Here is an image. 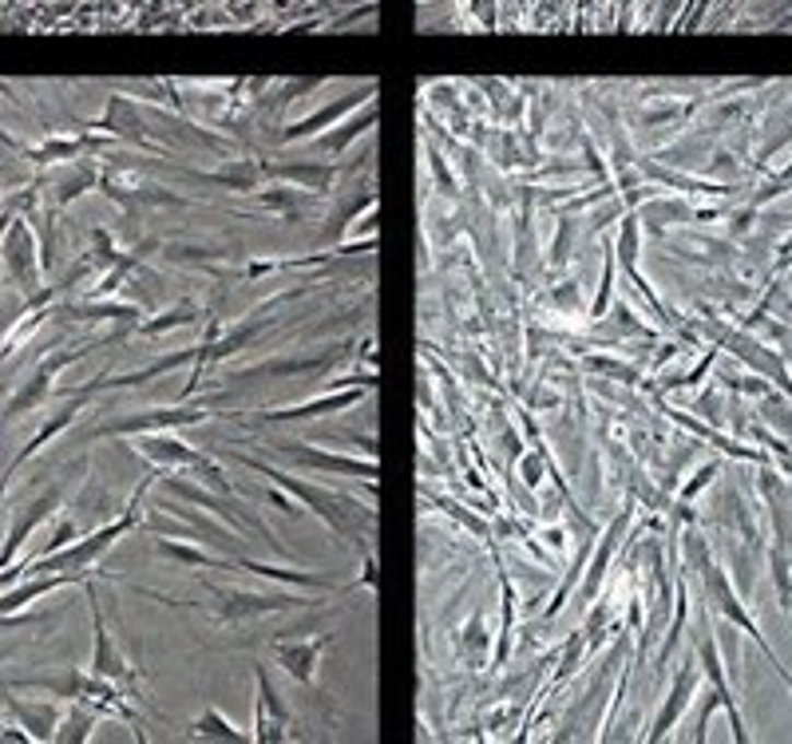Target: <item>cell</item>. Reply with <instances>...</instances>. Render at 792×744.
Listing matches in <instances>:
<instances>
[{
	"label": "cell",
	"mask_w": 792,
	"mask_h": 744,
	"mask_svg": "<svg viewBox=\"0 0 792 744\" xmlns=\"http://www.w3.org/2000/svg\"><path fill=\"white\" fill-rule=\"evenodd\" d=\"M136 523V515L119 519V523H112V527L95 531L92 538H80L75 547H68L63 555H44V558H32L28 567H24V574H80V570H88L95 562V558L104 555L107 547H112L115 538L124 535L127 527Z\"/></svg>",
	"instance_id": "1"
},
{
	"label": "cell",
	"mask_w": 792,
	"mask_h": 744,
	"mask_svg": "<svg viewBox=\"0 0 792 744\" xmlns=\"http://www.w3.org/2000/svg\"><path fill=\"white\" fill-rule=\"evenodd\" d=\"M28 507H32V511H24V515L16 519V523H12L9 538H4V550H0V567H9L12 555H16V550L24 547V538H28L32 531L40 527V519H48V515L56 511V507H60V487H53L48 496H40L36 503H28Z\"/></svg>",
	"instance_id": "5"
},
{
	"label": "cell",
	"mask_w": 792,
	"mask_h": 744,
	"mask_svg": "<svg viewBox=\"0 0 792 744\" xmlns=\"http://www.w3.org/2000/svg\"><path fill=\"white\" fill-rule=\"evenodd\" d=\"M36 246H32V230L28 222H16V226L4 234V261H9L12 278L24 281V290H36V278H40V269H36Z\"/></svg>",
	"instance_id": "4"
},
{
	"label": "cell",
	"mask_w": 792,
	"mask_h": 744,
	"mask_svg": "<svg viewBox=\"0 0 792 744\" xmlns=\"http://www.w3.org/2000/svg\"><path fill=\"white\" fill-rule=\"evenodd\" d=\"M459 658L468 662V670H484L488 662V633H484V614L468 621V630L459 633Z\"/></svg>",
	"instance_id": "11"
},
{
	"label": "cell",
	"mask_w": 792,
	"mask_h": 744,
	"mask_svg": "<svg viewBox=\"0 0 792 744\" xmlns=\"http://www.w3.org/2000/svg\"><path fill=\"white\" fill-rule=\"evenodd\" d=\"M187 321H195V305H190V301H183L178 310L167 313V317L151 321V325H147V333H163V329H171V325H187Z\"/></svg>",
	"instance_id": "20"
},
{
	"label": "cell",
	"mask_w": 792,
	"mask_h": 744,
	"mask_svg": "<svg viewBox=\"0 0 792 744\" xmlns=\"http://www.w3.org/2000/svg\"><path fill=\"white\" fill-rule=\"evenodd\" d=\"M92 721H95L92 713H80V709H72V713H68V721H63V733H56L53 741H84L88 729H92Z\"/></svg>",
	"instance_id": "19"
},
{
	"label": "cell",
	"mask_w": 792,
	"mask_h": 744,
	"mask_svg": "<svg viewBox=\"0 0 792 744\" xmlns=\"http://www.w3.org/2000/svg\"><path fill=\"white\" fill-rule=\"evenodd\" d=\"M261 333V321H254V325H246V329H238V333H230L226 341H219V345H210L207 352H202V357H207V361H219V357H230V352H238V349H246V345L254 341V337H258Z\"/></svg>",
	"instance_id": "17"
},
{
	"label": "cell",
	"mask_w": 792,
	"mask_h": 744,
	"mask_svg": "<svg viewBox=\"0 0 792 744\" xmlns=\"http://www.w3.org/2000/svg\"><path fill=\"white\" fill-rule=\"evenodd\" d=\"M159 555L175 558V562H187V567H230V562L207 555V550H195L187 547V543H167V538H159Z\"/></svg>",
	"instance_id": "13"
},
{
	"label": "cell",
	"mask_w": 792,
	"mask_h": 744,
	"mask_svg": "<svg viewBox=\"0 0 792 744\" xmlns=\"http://www.w3.org/2000/svg\"><path fill=\"white\" fill-rule=\"evenodd\" d=\"M266 499H270V503L278 507V511H286V515H293V511H298V507H293L290 499L282 496V491H266Z\"/></svg>",
	"instance_id": "27"
},
{
	"label": "cell",
	"mask_w": 792,
	"mask_h": 744,
	"mask_svg": "<svg viewBox=\"0 0 792 744\" xmlns=\"http://www.w3.org/2000/svg\"><path fill=\"white\" fill-rule=\"evenodd\" d=\"M0 701H4V709H9L16 721H21V729H28V736H36V741L56 736V709L53 705H24V701H16V697H0Z\"/></svg>",
	"instance_id": "9"
},
{
	"label": "cell",
	"mask_w": 792,
	"mask_h": 744,
	"mask_svg": "<svg viewBox=\"0 0 792 744\" xmlns=\"http://www.w3.org/2000/svg\"><path fill=\"white\" fill-rule=\"evenodd\" d=\"M586 369H598V372H610V376H622V381H634V369H626V364H618V361H586Z\"/></svg>",
	"instance_id": "23"
},
{
	"label": "cell",
	"mask_w": 792,
	"mask_h": 744,
	"mask_svg": "<svg viewBox=\"0 0 792 744\" xmlns=\"http://www.w3.org/2000/svg\"><path fill=\"white\" fill-rule=\"evenodd\" d=\"M84 352H88V349H72V352H56V357H48V361H44L40 369H36V376H32V381L24 384L21 393L12 396L4 412H9V416H24V412H32V408H40V404L48 400V393H53L56 372H60L63 364H72L75 357H84Z\"/></svg>",
	"instance_id": "3"
},
{
	"label": "cell",
	"mask_w": 792,
	"mask_h": 744,
	"mask_svg": "<svg viewBox=\"0 0 792 744\" xmlns=\"http://www.w3.org/2000/svg\"><path fill=\"white\" fill-rule=\"evenodd\" d=\"M286 721H290V713H286L282 697H278V689L266 682V673L258 670V729H261L258 736L261 741H282Z\"/></svg>",
	"instance_id": "8"
},
{
	"label": "cell",
	"mask_w": 792,
	"mask_h": 744,
	"mask_svg": "<svg viewBox=\"0 0 792 744\" xmlns=\"http://www.w3.org/2000/svg\"><path fill=\"white\" fill-rule=\"evenodd\" d=\"M195 729H198V733H202V736H219V741H238V736H242L238 729H234V724H230L226 717L214 713V709H210L207 717H198Z\"/></svg>",
	"instance_id": "18"
},
{
	"label": "cell",
	"mask_w": 792,
	"mask_h": 744,
	"mask_svg": "<svg viewBox=\"0 0 792 744\" xmlns=\"http://www.w3.org/2000/svg\"><path fill=\"white\" fill-rule=\"evenodd\" d=\"M139 452L155 455V460H163V464H190L195 467L202 455L190 452L187 444H175V440H139Z\"/></svg>",
	"instance_id": "12"
},
{
	"label": "cell",
	"mask_w": 792,
	"mask_h": 744,
	"mask_svg": "<svg viewBox=\"0 0 792 744\" xmlns=\"http://www.w3.org/2000/svg\"><path fill=\"white\" fill-rule=\"evenodd\" d=\"M520 472H523V479H527V487H535L543 479V460L539 455H523Z\"/></svg>",
	"instance_id": "24"
},
{
	"label": "cell",
	"mask_w": 792,
	"mask_h": 744,
	"mask_svg": "<svg viewBox=\"0 0 792 744\" xmlns=\"http://www.w3.org/2000/svg\"><path fill=\"white\" fill-rule=\"evenodd\" d=\"M72 535H75V523H60V531H56V535L48 538V547H44V555H53V550L68 547V543H72ZM44 555H40V558H44Z\"/></svg>",
	"instance_id": "25"
},
{
	"label": "cell",
	"mask_w": 792,
	"mask_h": 744,
	"mask_svg": "<svg viewBox=\"0 0 792 744\" xmlns=\"http://www.w3.org/2000/svg\"><path fill=\"white\" fill-rule=\"evenodd\" d=\"M634 249H638V230H634V222H626L622 226V261L626 266L634 261Z\"/></svg>",
	"instance_id": "26"
},
{
	"label": "cell",
	"mask_w": 792,
	"mask_h": 744,
	"mask_svg": "<svg viewBox=\"0 0 792 744\" xmlns=\"http://www.w3.org/2000/svg\"><path fill=\"white\" fill-rule=\"evenodd\" d=\"M361 400V393H345V396H325L317 404H305V408H290V412H273V420H305V416L329 412V408H349V404Z\"/></svg>",
	"instance_id": "15"
},
{
	"label": "cell",
	"mask_w": 792,
	"mask_h": 744,
	"mask_svg": "<svg viewBox=\"0 0 792 744\" xmlns=\"http://www.w3.org/2000/svg\"><path fill=\"white\" fill-rule=\"evenodd\" d=\"M214 178H219L222 186H230V190H254V186H258V178H261V171L254 163H246V159H242V163H226Z\"/></svg>",
	"instance_id": "14"
},
{
	"label": "cell",
	"mask_w": 792,
	"mask_h": 744,
	"mask_svg": "<svg viewBox=\"0 0 792 744\" xmlns=\"http://www.w3.org/2000/svg\"><path fill=\"white\" fill-rule=\"evenodd\" d=\"M219 598V618L222 621H246V618H261V614H278L298 606L286 594H246V590H214Z\"/></svg>",
	"instance_id": "2"
},
{
	"label": "cell",
	"mask_w": 792,
	"mask_h": 744,
	"mask_svg": "<svg viewBox=\"0 0 792 744\" xmlns=\"http://www.w3.org/2000/svg\"><path fill=\"white\" fill-rule=\"evenodd\" d=\"M92 183H95L92 171H80V175H72V178H68V183L60 186V195H56V198H60V202H72V198H75V195H84V190H88V186H92Z\"/></svg>",
	"instance_id": "21"
},
{
	"label": "cell",
	"mask_w": 792,
	"mask_h": 744,
	"mask_svg": "<svg viewBox=\"0 0 792 744\" xmlns=\"http://www.w3.org/2000/svg\"><path fill=\"white\" fill-rule=\"evenodd\" d=\"M92 618H95V658H92V673H95V677H104V682H124V677H127L131 670H127L124 653L115 650V641H112V633H107L100 606H92Z\"/></svg>",
	"instance_id": "6"
},
{
	"label": "cell",
	"mask_w": 792,
	"mask_h": 744,
	"mask_svg": "<svg viewBox=\"0 0 792 744\" xmlns=\"http://www.w3.org/2000/svg\"><path fill=\"white\" fill-rule=\"evenodd\" d=\"M325 641H278L273 646V658H278V665H282L290 677H298V682H310L313 670H317V658H322Z\"/></svg>",
	"instance_id": "7"
},
{
	"label": "cell",
	"mask_w": 792,
	"mask_h": 744,
	"mask_svg": "<svg viewBox=\"0 0 792 744\" xmlns=\"http://www.w3.org/2000/svg\"><path fill=\"white\" fill-rule=\"evenodd\" d=\"M286 452H293L302 464L310 467H325V472H345V476H376V464H361V460H345V455H329V452H313V447H293L282 444Z\"/></svg>",
	"instance_id": "10"
},
{
	"label": "cell",
	"mask_w": 792,
	"mask_h": 744,
	"mask_svg": "<svg viewBox=\"0 0 792 744\" xmlns=\"http://www.w3.org/2000/svg\"><path fill=\"white\" fill-rule=\"evenodd\" d=\"M246 570H254V574H261V579H282V582H293V586H329L325 579H317V574H302V570H282V567H266V562H246Z\"/></svg>",
	"instance_id": "16"
},
{
	"label": "cell",
	"mask_w": 792,
	"mask_h": 744,
	"mask_svg": "<svg viewBox=\"0 0 792 744\" xmlns=\"http://www.w3.org/2000/svg\"><path fill=\"white\" fill-rule=\"evenodd\" d=\"M266 207H273V210H293L298 202H302V195L298 190H290V186H282V190H270V195L261 198Z\"/></svg>",
	"instance_id": "22"
}]
</instances>
